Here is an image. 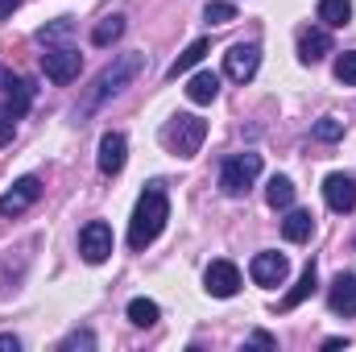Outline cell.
<instances>
[{"label": "cell", "instance_id": "obj_12", "mask_svg": "<svg viewBox=\"0 0 356 352\" xmlns=\"http://www.w3.org/2000/svg\"><path fill=\"white\" fill-rule=\"evenodd\" d=\"M327 307L336 311V315H356V273H340L336 282H332V290H327Z\"/></svg>", "mask_w": 356, "mask_h": 352}, {"label": "cell", "instance_id": "obj_7", "mask_svg": "<svg viewBox=\"0 0 356 352\" xmlns=\"http://www.w3.org/2000/svg\"><path fill=\"white\" fill-rule=\"evenodd\" d=\"M257 67H261V50L249 42H241V46H232L228 54H224V75L232 79V83H249L253 75H257Z\"/></svg>", "mask_w": 356, "mask_h": 352}, {"label": "cell", "instance_id": "obj_6", "mask_svg": "<svg viewBox=\"0 0 356 352\" xmlns=\"http://www.w3.org/2000/svg\"><path fill=\"white\" fill-rule=\"evenodd\" d=\"M79 253H83V262L99 265L112 257V228L104 224V220H91L83 224V232H79Z\"/></svg>", "mask_w": 356, "mask_h": 352}, {"label": "cell", "instance_id": "obj_24", "mask_svg": "<svg viewBox=\"0 0 356 352\" xmlns=\"http://www.w3.org/2000/svg\"><path fill=\"white\" fill-rule=\"evenodd\" d=\"M203 17H207V25H228V21H236V4H228V0H207Z\"/></svg>", "mask_w": 356, "mask_h": 352}, {"label": "cell", "instance_id": "obj_8", "mask_svg": "<svg viewBox=\"0 0 356 352\" xmlns=\"http://www.w3.org/2000/svg\"><path fill=\"white\" fill-rule=\"evenodd\" d=\"M203 282H207V294L211 298H232L241 290V269L232 262H211L207 273H203Z\"/></svg>", "mask_w": 356, "mask_h": 352}, {"label": "cell", "instance_id": "obj_22", "mask_svg": "<svg viewBox=\"0 0 356 352\" xmlns=\"http://www.w3.org/2000/svg\"><path fill=\"white\" fill-rule=\"evenodd\" d=\"M158 315H162V311H158L154 298H133V303H129V323H133V328H154Z\"/></svg>", "mask_w": 356, "mask_h": 352}, {"label": "cell", "instance_id": "obj_21", "mask_svg": "<svg viewBox=\"0 0 356 352\" xmlns=\"http://www.w3.org/2000/svg\"><path fill=\"white\" fill-rule=\"evenodd\" d=\"M266 203L269 207H277V211L290 207V203H294V182H290L286 175H273L269 178V186H266Z\"/></svg>", "mask_w": 356, "mask_h": 352}, {"label": "cell", "instance_id": "obj_17", "mask_svg": "<svg viewBox=\"0 0 356 352\" xmlns=\"http://www.w3.org/2000/svg\"><path fill=\"white\" fill-rule=\"evenodd\" d=\"M319 21L327 29H344L353 21V0H319Z\"/></svg>", "mask_w": 356, "mask_h": 352}, {"label": "cell", "instance_id": "obj_10", "mask_svg": "<svg viewBox=\"0 0 356 352\" xmlns=\"http://www.w3.org/2000/svg\"><path fill=\"white\" fill-rule=\"evenodd\" d=\"M286 273H290V262H286L282 253H257V257L249 262V278H253L257 286H282Z\"/></svg>", "mask_w": 356, "mask_h": 352}, {"label": "cell", "instance_id": "obj_16", "mask_svg": "<svg viewBox=\"0 0 356 352\" xmlns=\"http://www.w3.org/2000/svg\"><path fill=\"white\" fill-rule=\"evenodd\" d=\"M220 95V75L216 71H199L191 83H186V99L191 104H211Z\"/></svg>", "mask_w": 356, "mask_h": 352}, {"label": "cell", "instance_id": "obj_14", "mask_svg": "<svg viewBox=\"0 0 356 352\" xmlns=\"http://www.w3.org/2000/svg\"><path fill=\"white\" fill-rule=\"evenodd\" d=\"M323 54H332V33L327 29H302L298 33V58L302 63H319Z\"/></svg>", "mask_w": 356, "mask_h": 352}, {"label": "cell", "instance_id": "obj_13", "mask_svg": "<svg viewBox=\"0 0 356 352\" xmlns=\"http://www.w3.org/2000/svg\"><path fill=\"white\" fill-rule=\"evenodd\" d=\"M99 170L108 178L124 170V137L120 133H104L99 137Z\"/></svg>", "mask_w": 356, "mask_h": 352}, {"label": "cell", "instance_id": "obj_4", "mask_svg": "<svg viewBox=\"0 0 356 352\" xmlns=\"http://www.w3.org/2000/svg\"><path fill=\"white\" fill-rule=\"evenodd\" d=\"M261 175V154H236V158H228L224 162V170H220V191L224 195H245L253 182Z\"/></svg>", "mask_w": 356, "mask_h": 352}, {"label": "cell", "instance_id": "obj_23", "mask_svg": "<svg viewBox=\"0 0 356 352\" xmlns=\"http://www.w3.org/2000/svg\"><path fill=\"white\" fill-rule=\"evenodd\" d=\"M71 33H75V21H71V17H58V21H50V25H42V29H38V42H42V46H50V42L71 38Z\"/></svg>", "mask_w": 356, "mask_h": 352}, {"label": "cell", "instance_id": "obj_29", "mask_svg": "<svg viewBox=\"0 0 356 352\" xmlns=\"http://www.w3.org/2000/svg\"><path fill=\"white\" fill-rule=\"evenodd\" d=\"M17 8H21V0H0V21H8Z\"/></svg>", "mask_w": 356, "mask_h": 352}, {"label": "cell", "instance_id": "obj_3", "mask_svg": "<svg viewBox=\"0 0 356 352\" xmlns=\"http://www.w3.org/2000/svg\"><path fill=\"white\" fill-rule=\"evenodd\" d=\"M203 137H207V120H199V116H191V112H178V116H170V120L162 125V145H166L175 158H195L199 145H203Z\"/></svg>", "mask_w": 356, "mask_h": 352}, {"label": "cell", "instance_id": "obj_11", "mask_svg": "<svg viewBox=\"0 0 356 352\" xmlns=\"http://www.w3.org/2000/svg\"><path fill=\"white\" fill-rule=\"evenodd\" d=\"M38 195H42V182H38L33 175L21 178L13 191H4V195H0V216H4V220H8V216H21L29 203H38Z\"/></svg>", "mask_w": 356, "mask_h": 352}, {"label": "cell", "instance_id": "obj_2", "mask_svg": "<svg viewBox=\"0 0 356 352\" xmlns=\"http://www.w3.org/2000/svg\"><path fill=\"white\" fill-rule=\"evenodd\" d=\"M145 71V54H120L112 67H104L99 75H95V83H91L88 99H83V108H79V116H88V112H95L104 99H112V95H120V91L129 88L137 75Z\"/></svg>", "mask_w": 356, "mask_h": 352}, {"label": "cell", "instance_id": "obj_19", "mask_svg": "<svg viewBox=\"0 0 356 352\" xmlns=\"http://www.w3.org/2000/svg\"><path fill=\"white\" fill-rule=\"evenodd\" d=\"M203 54H207V38H195V42H191V46H186V50H182V54L175 58V67H170L166 75H170V79L186 75L191 67H199V63H203Z\"/></svg>", "mask_w": 356, "mask_h": 352}, {"label": "cell", "instance_id": "obj_1", "mask_svg": "<svg viewBox=\"0 0 356 352\" xmlns=\"http://www.w3.org/2000/svg\"><path fill=\"white\" fill-rule=\"evenodd\" d=\"M166 220H170V203H166V191H162V182H149L145 191H141V199H137V207H133V224H129V249H145V245H154L158 241V232L166 228Z\"/></svg>", "mask_w": 356, "mask_h": 352}, {"label": "cell", "instance_id": "obj_20", "mask_svg": "<svg viewBox=\"0 0 356 352\" xmlns=\"http://www.w3.org/2000/svg\"><path fill=\"white\" fill-rule=\"evenodd\" d=\"M120 33H124V17H120V13H108V17L91 29V46H99V50H104V46H112Z\"/></svg>", "mask_w": 356, "mask_h": 352}, {"label": "cell", "instance_id": "obj_15", "mask_svg": "<svg viewBox=\"0 0 356 352\" xmlns=\"http://www.w3.org/2000/svg\"><path fill=\"white\" fill-rule=\"evenodd\" d=\"M311 232H315V216L311 211H290L286 220H282V237L290 241V245H302V241H311Z\"/></svg>", "mask_w": 356, "mask_h": 352}, {"label": "cell", "instance_id": "obj_26", "mask_svg": "<svg viewBox=\"0 0 356 352\" xmlns=\"http://www.w3.org/2000/svg\"><path fill=\"white\" fill-rule=\"evenodd\" d=\"M336 79H340L344 88H356V50H344V54L336 58Z\"/></svg>", "mask_w": 356, "mask_h": 352}, {"label": "cell", "instance_id": "obj_27", "mask_svg": "<svg viewBox=\"0 0 356 352\" xmlns=\"http://www.w3.org/2000/svg\"><path fill=\"white\" fill-rule=\"evenodd\" d=\"M58 349H63V352H71V349H95V336H91V332H71Z\"/></svg>", "mask_w": 356, "mask_h": 352}, {"label": "cell", "instance_id": "obj_18", "mask_svg": "<svg viewBox=\"0 0 356 352\" xmlns=\"http://www.w3.org/2000/svg\"><path fill=\"white\" fill-rule=\"evenodd\" d=\"M315 286H319V273H315V265H307V269H302V278L294 282V290L282 298V311H294L302 298H311V294H315Z\"/></svg>", "mask_w": 356, "mask_h": 352}, {"label": "cell", "instance_id": "obj_5", "mask_svg": "<svg viewBox=\"0 0 356 352\" xmlns=\"http://www.w3.org/2000/svg\"><path fill=\"white\" fill-rule=\"evenodd\" d=\"M42 71H46V79H54V83H71V79H79V71H83V54L71 50V46L46 50V54H42Z\"/></svg>", "mask_w": 356, "mask_h": 352}, {"label": "cell", "instance_id": "obj_9", "mask_svg": "<svg viewBox=\"0 0 356 352\" xmlns=\"http://www.w3.org/2000/svg\"><path fill=\"white\" fill-rule=\"evenodd\" d=\"M323 199L332 211H356V178L353 175H327L323 178Z\"/></svg>", "mask_w": 356, "mask_h": 352}, {"label": "cell", "instance_id": "obj_25", "mask_svg": "<svg viewBox=\"0 0 356 352\" xmlns=\"http://www.w3.org/2000/svg\"><path fill=\"white\" fill-rule=\"evenodd\" d=\"M311 137L315 141H340L344 137V120H336V116H323V120H315V129H311Z\"/></svg>", "mask_w": 356, "mask_h": 352}, {"label": "cell", "instance_id": "obj_28", "mask_svg": "<svg viewBox=\"0 0 356 352\" xmlns=\"http://www.w3.org/2000/svg\"><path fill=\"white\" fill-rule=\"evenodd\" d=\"M249 344H253V349H277V340H273L269 332H253V336H249Z\"/></svg>", "mask_w": 356, "mask_h": 352}, {"label": "cell", "instance_id": "obj_30", "mask_svg": "<svg viewBox=\"0 0 356 352\" xmlns=\"http://www.w3.org/2000/svg\"><path fill=\"white\" fill-rule=\"evenodd\" d=\"M17 349H21L17 336H0V352H17Z\"/></svg>", "mask_w": 356, "mask_h": 352}]
</instances>
